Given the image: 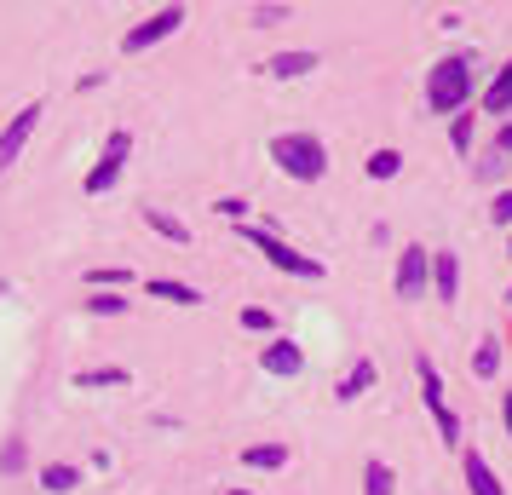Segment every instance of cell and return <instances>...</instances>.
<instances>
[{"instance_id":"6da1fadb","label":"cell","mask_w":512,"mask_h":495,"mask_svg":"<svg viewBox=\"0 0 512 495\" xmlns=\"http://www.w3.org/2000/svg\"><path fill=\"white\" fill-rule=\"evenodd\" d=\"M271 162L288 173V179H323V167H328V156H323V144L311 139V133H282L277 144H271Z\"/></svg>"},{"instance_id":"484cf974","label":"cell","mask_w":512,"mask_h":495,"mask_svg":"<svg viewBox=\"0 0 512 495\" xmlns=\"http://www.w3.org/2000/svg\"><path fill=\"white\" fill-rule=\"evenodd\" d=\"M0 467H6V472H18V467H24V444H6V455H0Z\"/></svg>"},{"instance_id":"7c38bea8","label":"cell","mask_w":512,"mask_h":495,"mask_svg":"<svg viewBox=\"0 0 512 495\" xmlns=\"http://www.w3.org/2000/svg\"><path fill=\"white\" fill-rule=\"evenodd\" d=\"M75 484H81V472H75V467H64V461H52V467H41V490L64 495V490H75Z\"/></svg>"},{"instance_id":"30bf717a","label":"cell","mask_w":512,"mask_h":495,"mask_svg":"<svg viewBox=\"0 0 512 495\" xmlns=\"http://www.w3.org/2000/svg\"><path fill=\"white\" fill-rule=\"evenodd\" d=\"M461 467H466V484H472V495H501V478L484 467V455H478V449H466Z\"/></svg>"},{"instance_id":"f546056e","label":"cell","mask_w":512,"mask_h":495,"mask_svg":"<svg viewBox=\"0 0 512 495\" xmlns=\"http://www.w3.org/2000/svg\"><path fill=\"white\" fill-rule=\"evenodd\" d=\"M507 432H512V392H507Z\"/></svg>"},{"instance_id":"44dd1931","label":"cell","mask_w":512,"mask_h":495,"mask_svg":"<svg viewBox=\"0 0 512 495\" xmlns=\"http://www.w3.org/2000/svg\"><path fill=\"white\" fill-rule=\"evenodd\" d=\"M397 167H403V156H397V150H374V156H369V173H374V179H392Z\"/></svg>"},{"instance_id":"cb8c5ba5","label":"cell","mask_w":512,"mask_h":495,"mask_svg":"<svg viewBox=\"0 0 512 495\" xmlns=\"http://www.w3.org/2000/svg\"><path fill=\"white\" fill-rule=\"evenodd\" d=\"M242 329H271V311H259V306H248V311H242Z\"/></svg>"},{"instance_id":"e0dca14e","label":"cell","mask_w":512,"mask_h":495,"mask_svg":"<svg viewBox=\"0 0 512 495\" xmlns=\"http://www.w3.org/2000/svg\"><path fill=\"white\" fill-rule=\"evenodd\" d=\"M242 461H248V467H282V461H288V449H282V444H254Z\"/></svg>"},{"instance_id":"f1b7e54d","label":"cell","mask_w":512,"mask_h":495,"mask_svg":"<svg viewBox=\"0 0 512 495\" xmlns=\"http://www.w3.org/2000/svg\"><path fill=\"white\" fill-rule=\"evenodd\" d=\"M501 150H512V127H507V133H501Z\"/></svg>"},{"instance_id":"3957f363","label":"cell","mask_w":512,"mask_h":495,"mask_svg":"<svg viewBox=\"0 0 512 495\" xmlns=\"http://www.w3.org/2000/svg\"><path fill=\"white\" fill-rule=\"evenodd\" d=\"M127 156H133V139L127 133H110V144H104V156H98V167L87 173V196H104V190L121 179V167H127Z\"/></svg>"},{"instance_id":"9c48e42d","label":"cell","mask_w":512,"mask_h":495,"mask_svg":"<svg viewBox=\"0 0 512 495\" xmlns=\"http://www.w3.org/2000/svg\"><path fill=\"white\" fill-rule=\"evenodd\" d=\"M420 283H426V254H420V248H409V254L397 260V294H403V300H415Z\"/></svg>"},{"instance_id":"d6986e66","label":"cell","mask_w":512,"mask_h":495,"mask_svg":"<svg viewBox=\"0 0 512 495\" xmlns=\"http://www.w3.org/2000/svg\"><path fill=\"white\" fill-rule=\"evenodd\" d=\"M75 386H127V369H81Z\"/></svg>"},{"instance_id":"9a60e30c","label":"cell","mask_w":512,"mask_h":495,"mask_svg":"<svg viewBox=\"0 0 512 495\" xmlns=\"http://www.w3.org/2000/svg\"><path fill=\"white\" fill-rule=\"evenodd\" d=\"M461 288V271H455V254H438V300H455Z\"/></svg>"},{"instance_id":"52a82bcc","label":"cell","mask_w":512,"mask_h":495,"mask_svg":"<svg viewBox=\"0 0 512 495\" xmlns=\"http://www.w3.org/2000/svg\"><path fill=\"white\" fill-rule=\"evenodd\" d=\"M420 380H426V409L438 415V432H443V444H461V421L443 409V386H438V369L432 363H420Z\"/></svg>"},{"instance_id":"8fae6325","label":"cell","mask_w":512,"mask_h":495,"mask_svg":"<svg viewBox=\"0 0 512 495\" xmlns=\"http://www.w3.org/2000/svg\"><path fill=\"white\" fill-rule=\"evenodd\" d=\"M265 70L277 75V81H294V75H311V70H317V52H277Z\"/></svg>"},{"instance_id":"83f0119b","label":"cell","mask_w":512,"mask_h":495,"mask_svg":"<svg viewBox=\"0 0 512 495\" xmlns=\"http://www.w3.org/2000/svg\"><path fill=\"white\" fill-rule=\"evenodd\" d=\"M495 219H501V225H512V190H507V196H495Z\"/></svg>"},{"instance_id":"7402d4cb","label":"cell","mask_w":512,"mask_h":495,"mask_svg":"<svg viewBox=\"0 0 512 495\" xmlns=\"http://www.w3.org/2000/svg\"><path fill=\"white\" fill-rule=\"evenodd\" d=\"M87 311H98V317H116V311H127V300H121V294H93V300H87Z\"/></svg>"},{"instance_id":"5bb4252c","label":"cell","mask_w":512,"mask_h":495,"mask_svg":"<svg viewBox=\"0 0 512 495\" xmlns=\"http://www.w3.org/2000/svg\"><path fill=\"white\" fill-rule=\"evenodd\" d=\"M369 386H374V363H357V369H351V375L340 380V398H363Z\"/></svg>"},{"instance_id":"2e32d148","label":"cell","mask_w":512,"mask_h":495,"mask_svg":"<svg viewBox=\"0 0 512 495\" xmlns=\"http://www.w3.org/2000/svg\"><path fill=\"white\" fill-rule=\"evenodd\" d=\"M144 219H150V231H162L167 242H190V231L179 225V219H167V213H156V208H144Z\"/></svg>"},{"instance_id":"5b68a950","label":"cell","mask_w":512,"mask_h":495,"mask_svg":"<svg viewBox=\"0 0 512 495\" xmlns=\"http://www.w3.org/2000/svg\"><path fill=\"white\" fill-rule=\"evenodd\" d=\"M35 121H41V104H24L18 116L6 121V133H0V173H6V167L24 156V144L35 139Z\"/></svg>"},{"instance_id":"603a6c76","label":"cell","mask_w":512,"mask_h":495,"mask_svg":"<svg viewBox=\"0 0 512 495\" xmlns=\"http://www.w3.org/2000/svg\"><path fill=\"white\" fill-rule=\"evenodd\" d=\"M472 363H478V375H495V369H501V352H495V340H484V346H478V357H472Z\"/></svg>"},{"instance_id":"ba28073f","label":"cell","mask_w":512,"mask_h":495,"mask_svg":"<svg viewBox=\"0 0 512 495\" xmlns=\"http://www.w3.org/2000/svg\"><path fill=\"white\" fill-rule=\"evenodd\" d=\"M259 363H265V375H300L305 357H300V346H294V340H271Z\"/></svg>"},{"instance_id":"277c9868","label":"cell","mask_w":512,"mask_h":495,"mask_svg":"<svg viewBox=\"0 0 512 495\" xmlns=\"http://www.w3.org/2000/svg\"><path fill=\"white\" fill-rule=\"evenodd\" d=\"M248 242H254V248H265V260L277 265V271H294V277H323V265L305 260V254H294V248H288V242H277L271 231H248Z\"/></svg>"},{"instance_id":"8992f818","label":"cell","mask_w":512,"mask_h":495,"mask_svg":"<svg viewBox=\"0 0 512 495\" xmlns=\"http://www.w3.org/2000/svg\"><path fill=\"white\" fill-rule=\"evenodd\" d=\"M179 24H185V6H162V12H156L150 24L133 29V35H127L121 47H127V52H144V47H156V41H167V35H173Z\"/></svg>"},{"instance_id":"d4e9b609","label":"cell","mask_w":512,"mask_h":495,"mask_svg":"<svg viewBox=\"0 0 512 495\" xmlns=\"http://www.w3.org/2000/svg\"><path fill=\"white\" fill-rule=\"evenodd\" d=\"M282 18H288V6H259L254 12V24H282Z\"/></svg>"},{"instance_id":"ac0fdd59","label":"cell","mask_w":512,"mask_h":495,"mask_svg":"<svg viewBox=\"0 0 512 495\" xmlns=\"http://www.w3.org/2000/svg\"><path fill=\"white\" fill-rule=\"evenodd\" d=\"M363 490H369V495H392V467H386V461H369V472H363Z\"/></svg>"},{"instance_id":"ffe728a7","label":"cell","mask_w":512,"mask_h":495,"mask_svg":"<svg viewBox=\"0 0 512 495\" xmlns=\"http://www.w3.org/2000/svg\"><path fill=\"white\" fill-rule=\"evenodd\" d=\"M484 104H489V110H495V116H501V110H507V104H512V64H507V70H501V81H495V87H489V93H484Z\"/></svg>"},{"instance_id":"7a4b0ae2","label":"cell","mask_w":512,"mask_h":495,"mask_svg":"<svg viewBox=\"0 0 512 495\" xmlns=\"http://www.w3.org/2000/svg\"><path fill=\"white\" fill-rule=\"evenodd\" d=\"M466 93H472V70H466V58H443L438 70H432L426 104H432V110H461Z\"/></svg>"},{"instance_id":"4dcf8cb0","label":"cell","mask_w":512,"mask_h":495,"mask_svg":"<svg viewBox=\"0 0 512 495\" xmlns=\"http://www.w3.org/2000/svg\"><path fill=\"white\" fill-rule=\"evenodd\" d=\"M231 495H242V490H231Z\"/></svg>"},{"instance_id":"4fadbf2b","label":"cell","mask_w":512,"mask_h":495,"mask_svg":"<svg viewBox=\"0 0 512 495\" xmlns=\"http://www.w3.org/2000/svg\"><path fill=\"white\" fill-rule=\"evenodd\" d=\"M150 294H156V300H173V306H196V300H202L196 288H185V283H167V277H156V283H150Z\"/></svg>"},{"instance_id":"4316f807","label":"cell","mask_w":512,"mask_h":495,"mask_svg":"<svg viewBox=\"0 0 512 495\" xmlns=\"http://www.w3.org/2000/svg\"><path fill=\"white\" fill-rule=\"evenodd\" d=\"M219 213H225V219H242V213H248V202H236V196H225V202H219Z\"/></svg>"}]
</instances>
